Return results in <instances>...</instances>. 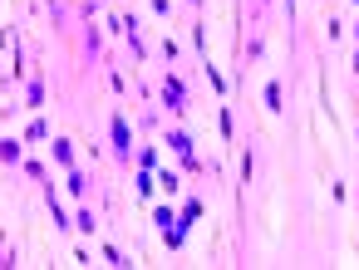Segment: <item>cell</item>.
Here are the masks:
<instances>
[{
    "instance_id": "1",
    "label": "cell",
    "mask_w": 359,
    "mask_h": 270,
    "mask_svg": "<svg viewBox=\"0 0 359 270\" xmlns=\"http://www.w3.org/2000/svg\"><path fill=\"white\" fill-rule=\"evenodd\" d=\"M109 138H114V147H109V152H114V162H133V152H138V147H133V123H128L123 114H114V118H109Z\"/></svg>"
},
{
    "instance_id": "2",
    "label": "cell",
    "mask_w": 359,
    "mask_h": 270,
    "mask_svg": "<svg viewBox=\"0 0 359 270\" xmlns=\"http://www.w3.org/2000/svg\"><path fill=\"white\" fill-rule=\"evenodd\" d=\"M163 108H168V114H182V108H187V89H182L177 74H163Z\"/></svg>"
},
{
    "instance_id": "3",
    "label": "cell",
    "mask_w": 359,
    "mask_h": 270,
    "mask_svg": "<svg viewBox=\"0 0 359 270\" xmlns=\"http://www.w3.org/2000/svg\"><path fill=\"white\" fill-rule=\"evenodd\" d=\"M49 157L60 162V168H79V152H74V138H49Z\"/></svg>"
},
{
    "instance_id": "4",
    "label": "cell",
    "mask_w": 359,
    "mask_h": 270,
    "mask_svg": "<svg viewBox=\"0 0 359 270\" xmlns=\"http://www.w3.org/2000/svg\"><path fill=\"white\" fill-rule=\"evenodd\" d=\"M163 147H168V152H177V157H192V152H197V143H192V133H187V128H168V133H163Z\"/></svg>"
},
{
    "instance_id": "5",
    "label": "cell",
    "mask_w": 359,
    "mask_h": 270,
    "mask_svg": "<svg viewBox=\"0 0 359 270\" xmlns=\"http://www.w3.org/2000/svg\"><path fill=\"white\" fill-rule=\"evenodd\" d=\"M202 216H207V206H202L197 197H187V201L177 206V226H182V231H192V226H202Z\"/></svg>"
},
{
    "instance_id": "6",
    "label": "cell",
    "mask_w": 359,
    "mask_h": 270,
    "mask_svg": "<svg viewBox=\"0 0 359 270\" xmlns=\"http://www.w3.org/2000/svg\"><path fill=\"white\" fill-rule=\"evenodd\" d=\"M25 162V138H0V168H20Z\"/></svg>"
},
{
    "instance_id": "7",
    "label": "cell",
    "mask_w": 359,
    "mask_h": 270,
    "mask_svg": "<svg viewBox=\"0 0 359 270\" xmlns=\"http://www.w3.org/2000/svg\"><path fill=\"white\" fill-rule=\"evenodd\" d=\"M133 192H138L143 201H152V197H158V168H138V177H133Z\"/></svg>"
},
{
    "instance_id": "8",
    "label": "cell",
    "mask_w": 359,
    "mask_h": 270,
    "mask_svg": "<svg viewBox=\"0 0 359 270\" xmlns=\"http://www.w3.org/2000/svg\"><path fill=\"white\" fill-rule=\"evenodd\" d=\"M20 138H25V147H35V143H49V118H30Z\"/></svg>"
},
{
    "instance_id": "9",
    "label": "cell",
    "mask_w": 359,
    "mask_h": 270,
    "mask_svg": "<svg viewBox=\"0 0 359 270\" xmlns=\"http://www.w3.org/2000/svg\"><path fill=\"white\" fill-rule=\"evenodd\" d=\"M64 192H69L74 201H84V192H89V177H84V168H69V177H64Z\"/></svg>"
},
{
    "instance_id": "10",
    "label": "cell",
    "mask_w": 359,
    "mask_h": 270,
    "mask_svg": "<svg viewBox=\"0 0 359 270\" xmlns=\"http://www.w3.org/2000/svg\"><path fill=\"white\" fill-rule=\"evenodd\" d=\"M133 157H138V168H158V162H163V147H158V143H143Z\"/></svg>"
},
{
    "instance_id": "11",
    "label": "cell",
    "mask_w": 359,
    "mask_h": 270,
    "mask_svg": "<svg viewBox=\"0 0 359 270\" xmlns=\"http://www.w3.org/2000/svg\"><path fill=\"white\" fill-rule=\"evenodd\" d=\"M266 108H271V114H281V108H286V89H281V79H266Z\"/></svg>"
},
{
    "instance_id": "12",
    "label": "cell",
    "mask_w": 359,
    "mask_h": 270,
    "mask_svg": "<svg viewBox=\"0 0 359 270\" xmlns=\"http://www.w3.org/2000/svg\"><path fill=\"white\" fill-rule=\"evenodd\" d=\"M74 226H79L84 236H94V231H98V216H94V211H89L84 201H79V211H74Z\"/></svg>"
},
{
    "instance_id": "13",
    "label": "cell",
    "mask_w": 359,
    "mask_h": 270,
    "mask_svg": "<svg viewBox=\"0 0 359 270\" xmlns=\"http://www.w3.org/2000/svg\"><path fill=\"white\" fill-rule=\"evenodd\" d=\"M25 108H44V79H30L25 84Z\"/></svg>"
},
{
    "instance_id": "14",
    "label": "cell",
    "mask_w": 359,
    "mask_h": 270,
    "mask_svg": "<svg viewBox=\"0 0 359 270\" xmlns=\"http://www.w3.org/2000/svg\"><path fill=\"white\" fill-rule=\"evenodd\" d=\"M158 182H163V192H168V197H173V192L182 187V177H177V172H168V168H163V162H158Z\"/></svg>"
},
{
    "instance_id": "15",
    "label": "cell",
    "mask_w": 359,
    "mask_h": 270,
    "mask_svg": "<svg viewBox=\"0 0 359 270\" xmlns=\"http://www.w3.org/2000/svg\"><path fill=\"white\" fill-rule=\"evenodd\" d=\"M152 222H158V231H168V226H177V211L173 206H158V211H152Z\"/></svg>"
},
{
    "instance_id": "16",
    "label": "cell",
    "mask_w": 359,
    "mask_h": 270,
    "mask_svg": "<svg viewBox=\"0 0 359 270\" xmlns=\"http://www.w3.org/2000/svg\"><path fill=\"white\" fill-rule=\"evenodd\" d=\"M98 44H104V39H98V30H94V25H84V49H89V54H98Z\"/></svg>"
},
{
    "instance_id": "17",
    "label": "cell",
    "mask_w": 359,
    "mask_h": 270,
    "mask_svg": "<svg viewBox=\"0 0 359 270\" xmlns=\"http://www.w3.org/2000/svg\"><path fill=\"white\" fill-rule=\"evenodd\" d=\"M104 265H128V260H123V251H119V246H104Z\"/></svg>"
},
{
    "instance_id": "18",
    "label": "cell",
    "mask_w": 359,
    "mask_h": 270,
    "mask_svg": "<svg viewBox=\"0 0 359 270\" xmlns=\"http://www.w3.org/2000/svg\"><path fill=\"white\" fill-rule=\"evenodd\" d=\"M20 168H25L30 177H44V162H40V157H25V162H20Z\"/></svg>"
},
{
    "instance_id": "19",
    "label": "cell",
    "mask_w": 359,
    "mask_h": 270,
    "mask_svg": "<svg viewBox=\"0 0 359 270\" xmlns=\"http://www.w3.org/2000/svg\"><path fill=\"white\" fill-rule=\"evenodd\" d=\"M148 6L158 10V15H168V10H173V0H148Z\"/></svg>"
},
{
    "instance_id": "20",
    "label": "cell",
    "mask_w": 359,
    "mask_h": 270,
    "mask_svg": "<svg viewBox=\"0 0 359 270\" xmlns=\"http://www.w3.org/2000/svg\"><path fill=\"white\" fill-rule=\"evenodd\" d=\"M187 6H202V0H187Z\"/></svg>"
},
{
    "instance_id": "21",
    "label": "cell",
    "mask_w": 359,
    "mask_h": 270,
    "mask_svg": "<svg viewBox=\"0 0 359 270\" xmlns=\"http://www.w3.org/2000/svg\"><path fill=\"white\" fill-rule=\"evenodd\" d=\"M354 39H359V25H354Z\"/></svg>"
}]
</instances>
